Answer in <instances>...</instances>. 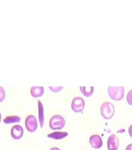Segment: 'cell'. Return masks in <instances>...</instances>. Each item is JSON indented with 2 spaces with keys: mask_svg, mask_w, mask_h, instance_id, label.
Returning <instances> with one entry per match:
<instances>
[{
  "mask_svg": "<svg viewBox=\"0 0 132 150\" xmlns=\"http://www.w3.org/2000/svg\"><path fill=\"white\" fill-rule=\"evenodd\" d=\"M108 93L112 100L120 101L124 97L125 89L124 86H109L108 88Z\"/></svg>",
  "mask_w": 132,
  "mask_h": 150,
  "instance_id": "6da1fadb",
  "label": "cell"
},
{
  "mask_svg": "<svg viewBox=\"0 0 132 150\" xmlns=\"http://www.w3.org/2000/svg\"><path fill=\"white\" fill-rule=\"evenodd\" d=\"M21 121V118L18 116H9L6 117L3 121L6 124H10L13 123H18Z\"/></svg>",
  "mask_w": 132,
  "mask_h": 150,
  "instance_id": "4fadbf2b",
  "label": "cell"
},
{
  "mask_svg": "<svg viewBox=\"0 0 132 150\" xmlns=\"http://www.w3.org/2000/svg\"><path fill=\"white\" fill-rule=\"evenodd\" d=\"M115 112V107L110 102H104L100 107V113L103 118L106 120L112 118Z\"/></svg>",
  "mask_w": 132,
  "mask_h": 150,
  "instance_id": "7a4b0ae2",
  "label": "cell"
},
{
  "mask_svg": "<svg viewBox=\"0 0 132 150\" xmlns=\"http://www.w3.org/2000/svg\"><path fill=\"white\" fill-rule=\"evenodd\" d=\"M85 107V101L81 97L74 98L71 104L72 110L76 112H81L83 111Z\"/></svg>",
  "mask_w": 132,
  "mask_h": 150,
  "instance_id": "277c9868",
  "label": "cell"
},
{
  "mask_svg": "<svg viewBox=\"0 0 132 150\" xmlns=\"http://www.w3.org/2000/svg\"><path fill=\"white\" fill-rule=\"evenodd\" d=\"M65 123L64 117L60 115H55L51 118L49 120V126L51 129L58 130L62 129Z\"/></svg>",
  "mask_w": 132,
  "mask_h": 150,
  "instance_id": "3957f363",
  "label": "cell"
},
{
  "mask_svg": "<svg viewBox=\"0 0 132 150\" xmlns=\"http://www.w3.org/2000/svg\"><path fill=\"white\" fill-rule=\"evenodd\" d=\"M5 91L4 88L1 86H0V102H2L5 98Z\"/></svg>",
  "mask_w": 132,
  "mask_h": 150,
  "instance_id": "9a60e30c",
  "label": "cell"
},
{
  "mask_svg": "<svg viewBox=\"0 0 132 150\" xmlns=\"http://www.w3.org/2000/svg\"><path fill=\"white\" fill-rule=\"evenodd\" d=\"M1 115L0 113V122H1Z\"/></svg>",
  "mask_w": 132,
  "mask_h": 150,
  "instance_id": "ffe728a7",
  "label": "cell"
},
{
  "mask_svg": "<svg viewBox=\"0 0 132 150\" xmlns=\"http://www.w3.org/2000/svg\"><path fill=\"white\" fill-rule=\"evenodd\" d=\"M89 142L91 146L95 149L100 148L103 145V142L101 137L98 134H93L89 139Z\"/></svg>",
  "mask_w": 132,
  "mask_h": 150,
  "instance_id": "ba28073f",
  "label": "cell"
},
{
  "mask_svg": "<svg viewBox=\"0 0 132 150\" xmlns=\"http://www.w3.org/2000/svg\"><path fill=\"white\" fill-rule=\"evenodd\" d=\"M126 101L130 105L132 106V90H130L127 93Z\"/></svg>",
  "mask_w": 132,
  "mask_h": 150,
  "instance_id": "5bb4252c",
  "label": "cell"
},
{
  "mask_svg": "<svg viewBox=\"0 0 132 150\" xmlns=\"http://www.w3.org/2000/svg\"><path fill=\"white\" fill-rule=\"evenodd\" d=\"M38 104V113H39V120L41 127H43L44 123V107L43 105L40 100L37 101Z\"/></svg>",
  "mask_w": 132,
  "mask_h": 150,
  "instance_id": "30bf717a",
  "label": "cell"
},
{
  "mask_svg": "<svg viewBox=\"0 0 132 150\" xmlns=\"http://www.w3.org/2000/svg\"><path fill=\"white\" fill-rule=\"evenodd\" d=\"M51 91L53 92H59L63 88V86H49Z\"/></svg>",
  "mask_w": 132,
  "mask_h": 150,
  "instance_id": "2e32d148",
  "label": "cell"
},
{
  "mask_svg": "<svg viewBox=\"0 0 132 150\" xmlns=\"http://www.w3.org/2000/svg\"><path fill=\"white\" fill-rule=\"evenodd\" d=\"M68 136V133L62 132V131H55V132L51 133L48 135V137L53 138L54 139H63Z\"/></svg>",
  "mask_w": 132,
  "mask_h": 150,
  "instance_id": "8fae6325",
  "label": "cell"
},
{
  "mask_svg": "<svg viewBox=\"0 0 132 150\" xmlns=\"http://www.w3.org/2000/svg\"><path fill=\"white\" fill-rule=\"evenodd\" d=\"M31 95L34 98L41 97L44 95V88L43 86H32L30 90Z\"/></svg>",
  "mask_w": 132,
  "mask_h": 150,
  "instance_id": "9c48e42d",
  "label": "cell"
},
{
  "mask_svg": "<svg viewBox=\"0 0 132 150\" xmlns=\"http://www.w3.org/2000/svg\"><path fill=\"white\" fill-rule=\"evenodd\" d=\"M125 150H132V143L129 144L128 145H127V146L126 147Z\"/></svg>",
  "mask_w": 132,
  "mask_h": 150,
  "instance_id": "ac0fdd59",
  "label": "cell"
},
{
  "mask_svg": "<svg viewBox=\"0 0 132 150\" xmlns=\"http://www.w3.org/2000/svg\"><path fill=\"white\" fill-rule=\"evenodd\" d=\"M128 133L130 136V137L132 138V125L130 126V127L128 128Z\"/></svg>",
  "mask_w": 132,
  "mask_h": 150,
  "instance_id": "e0dca14e",
  "label": "cell"
},
{
  "mask_svg": "<svg viewBox=\"0 0 132 150\" xmlns=\"http://www.w3.org/2000/svg\"><path fill=\"white\" fill-rule=\"evenodd\" d=\"M119 146V140L114 134H111L108 138L107 148L108 150H117Z\"/></svg>",
  "mask_w": 132,
  "mask_h": 150,
  "instance_id": "8992f818",
  "label": "cell"
},
{
  "mask_svg": "<svg viewBox=\"0 0 132 150\" xmlns=\"http://www.w3.org/2000/svg\"><path fill=\"white\" fill-rule=\"evenodd\" d=\"M23 134H24V130L21 125H16L13 126L11 129V135L13 139H21Z\"/></svg>",
  "mask_w": 132,
  "mask_h": 150,
  "instance_id": "52a82bcc",
  "label": "cell"
},
{
  "mask_svg": "<svg viewBox=\"0 0 132 150\" xmlns=\"http://www.w3.org/2000/svg\"><path fill=\"white\" fill-rule=\"evenodd\" d=\"M25 126L29 132H34L37 128V121L36 117L33 115L27 116L25 120Z\"/></svg>",
  "mask_w": 132,
  "mask_h": 150,
  "instance_id": "5b68a950",
  "label": "cell"
},
{
  "mask_svg": "<svg viewBox=\"0 0 132 150\" xmlns=\"http://www.w3.org/2000/svg\"><path fill=\"white\" fill-rule=\"evenodd\" d=\"M80 90L83 95L89 97L93 95L94 92V87L93 86H81Z\"/></svg>",
  "mask_w": 132,
  "mask_h": 150,
  "instance_id": "7c38bea8",
  "label": "cell"
},
{
  "mask_svg": "<svg viewBox=\"0 0 132 150\" xmlns=\"http://www.w3.org/2000/svg\"><path fill=\"white\" fill-rule=\"evenodd\" d=\"M50 150H60L59 148L57 147H54V148H52L50 149Z\"/></svg>",
  "mask_w": 132,
  "mask_h": 150,
  "instance_id": "d6986e66",
  "label": "cell"
}]
</instances>
